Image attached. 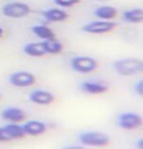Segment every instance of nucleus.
I'll list each match as a JSON object with an SVG mask.
<instances>
[{
	"label": "nucleus",
	"mask_w": 143,
	"mask_h": 149,
	"mask_svg": "<svg viewBox=\"0 0 143 149\" xmlns=\"http://www.w3.org/2000/svg\"><path fill=\"white\" fill-rule=\"evenodd\" d=\"M53 2L60 8H70L77 5L80 0H53Z\"/></svg>",
	"instance_id": "obj_19"
},
{
	"label": "nucleus",
	"mask_w": 143,
	"mask_h": 149,
	"mask_svg": "<svg viewBox=\"0 0 143 149\" xmlns=\"http://www.w3.org/2000/svg\"><path fill=\"white\" fill-rule=\"evenodd\" d=\"M80 143L92 147H104L110 142V137L100 132H86L78 136Z\"/></svg>",
	"instance_id": "obj_4"
},
{
	"label": "nucleus",
	"mask_w": 143,
	"mask_h": 149,
	"mask_svg": "<svg viewBox=\"0 0 143 149\" xmlns=\"http://www.w3.org/2000/svg\"><path fill=\"white\" fill-rule=\"evenodd\" d=\"M23 51L27 56L32 58H41L46 55L42 42H30L24 46Z\"/></svg>",
	"instance_id": "obj_14"
},
{
	"label": "nucleus",
	"mask_w": 143,
	"mask_h": 149,
	"mask_svg": "<svg viewBox=\"0 0 143 149\" xmlns=\"http://www.w3.org/2000/svg\"><path fill=\"white\" fill-rule=\"evenodd\" d=\"M117 27V24L113 21H93L85 24L82 26V31L89 34H105L111 32Z\"/></svg>",
	"instance_id": "obj_5"
},
{
	"label": "nucleus",
	"mask_w": 143,
	"mask_h": 149,
	"mask_svg": "<svg viewBox=\"0 0 143 149\" xmlns=\"http://www.w3.org/2000/svg\"><path fill=\"white\" fill-rule=\"evenodd\" d=\"M3 34H4V30H3V29H2L1 26H0V38L3 36Z\"/></svg>",
	"instance_id": "obj_24"
},
{
	"label": "nucleus",
	"mask_w": 143,
	"mask_h": 149,
	"mask_svg": "<svg viewBox=\"0 0 143 149\" xmlns=\"http://www.w3.org/2000/svg\"><path fill=\"white\" fill-rule=\"evenodd\" d=\"M0 98H1V95H0Z\"/></svg>",
	"instance_id": "obj_25"
},
{
	"label": "nucleus",
	"mask_w": 143,
	"mask_h": 149,
	"mask_svg": "<svg viewBox=\"0 0 143 149\" xmlns=\"http://www.w3.org/2000/svg\"><path fill=\"white\" fill-rule=\"evenodd\" d=\"M7 134H9L11 140L13 139H21L25 137L26 134L24 132L23 126H20L17 123H10L8 125L4 126Z\"/></svg>",
	"instance_id": "obj_18"
},
{
	"label": "nucleus",
	"mask_w": 143,
	"mask_h": 149,
	"mask_svg": "<svg viewBox=\"0 0 143 149\" xmlns=\"http://www.w3.org/2000/svg\"><path fill=\"white\" fill-rule=\"evenodd\" d=\"M43 18L49 22H65L69 18V14L61 8H50L42 12Z\"/></svg>",
	"instance_id": "obj_12"
},
{
	"label": "nucleus",
	"mask_w": 143,
	"mask_h": 149,
	"mask_svg": "<svg viewBox=\"0 0 143 149\" xmlns=\"http://www.w3.org/2000/svg\"><path fill=\"white\" fill-rule=\"evenodd\" d=\"M114 69L120 76L130 77L143 71V61L137 58H125L114 63Z\"/></svg>",
	"instance_id": "obj_1"
},
{
	"label": "nucleus",
	"mask_w": 143,
	"mask_h": 149,
	"mask_svg": "<svg viewBox=\"0 0 143 149\" xmlns=\"http://www.w3.org/2000/svg\"><path fill=\"white\" fill-rule=\"evenodd\" d=\"M30 100L38 105H49L54 102L55 97L52 93L45 90H35L29 95Z\"/></svg>",
	"instance_id": "obj_8"
},
{
	"label": "nucleus",
	"mask_w": 143,
	"mask_h": 149,
	"mask_svg": "<svg viewBox=\"0 0 143 149\" xmlns=\"http://www.w3.org/2000/svg\"><path fill=\"white\" fill-rule=\"evenodd\" d=\"M71 67L75 72L87 74L96 70L98 67V61L88 56H78L71 60Z\"/></svg>",
	"instance_id": "obj_3"
},
{
	"label": "nucleus",
	"mask_w": 143,
	"mask_h": 149,
	"mask_svg": "<svg viewBox=\"0 0 143 149\" xmlns=\"http://www.w3.org/2000/svg\"><path fill=\"white\" fill-rule=\"evenodd\" d=\"M1 117L10 123H21L26 120L27 114L23 109L18 107H8L1 112Z\"/></svg>",
	"instance_id": "obj_9"
},
{
	"label": "nucleus",
	"mask_w": 143,
	"mask_h": 149,
	"mask_svg": "<svg viewBox=\"0 0 143 149\" xmlns=\"http://www.w3.org/2000/svg\"><path fill=\"white\" fill-rule=\"evenodd\" d=\"M11 139L9 134H7L6 130L4 127H0V142H5V141H10Z\"/></svg>",
	"instance_id": "obj_20"
},
{
	"label": "nucleus",
	"mask_w": 143,
	"mask_h": 149,
	"mask_svg": "<svg viewBox=\"0 0 143 149\" xmlns=\"http://www.w3.org/2000/svg\"><path fill=\"white\" fill-rule=\"evenodd\" d=\"M123 19L128 24H140L143 22V10L141 8H133L123 13Z\"/></svg>",
	"instance_id": "obj_17"
},
{
	"label": "nucleus",
	"mask_w": 143,
	"mask_h": 149,
	"mask_svg": "<svg viewBox=\"0 0 143 149\" xmlns=\"http://www.w3.org/2000/svg\"><path fill=\"white\" fill-rule=\"evenodd\" d=\"M80 89L82 92L89 95H101L108 91V86L103 82L85 81L80 84Z\"/></svg>",
	"instance_id": "obj_11"
},
{
	"label": "nucleus",
	"mask_w": 143,
	"mask_h": 149,
	"mask_svg": "<svg viewBox=\"0 0 143 149\" xmlns=\"http://www.w3.org/2000/svg\"><path fill=\"white\" fill-rule=\"evenodd\" d=\"M118 15V9L110 5H103L94 10V16L103 21H112Z\"/></svg>",
	"instance_id": "obj_13"
},
{
	"label": "nucleus",
	"mask_w": 143,
	"mask_h": 149,
	"mask_svg": "<svg viewBox=\"0 0 143 149\" xmlns=\"http://www.w3.org/2000/svg\"><path fill=\"white\" fill-rule=\"evenodd\" d=\"M134 92L138 95H140V97L143 95V81L142 80L138 81V82L134 85Z\"/></svg>",
	"instance_id": "obj_21"
},
{
	"label": "nucleus",
	"mask_w": 143,
	"mask_h": 149,
	"mask_svg": "<svg viewBox=\"0 0 143 149\" xmlns=\"http://www.w3.org/2000/svg\"><path fill=\"white\" fill-rule=\"evenodd\" d=\"M36 78L29 71H17L9 76V83L18 88H27L35 83Z\"/></svg>",
	"instance_id": "obj_7"
},
{
	"label": "nucleus",
	"mask_w": 143,
	"mask_h": 149,
	"mask_svg": "<svg viewBox=\"0 0 143 149\" xmlns=\"http://www.w3.org/2000/svg\"><path fill=\"white\" fill-rule=\"evenodd\" d=\"M25 134L30 136H37L44 134L47 130L46 124H44L41 121L37 120H30L23 126Z\"/></svg>",
	"instance_id": "obj_10"
},
{
	"label": "nucleus",
	"mask_w": 143,
	"mask_h": 149,
	"mask_svg": "<svg viewBox=\"0 0 143 149\" xmlns=\"http://www.w3.org/2000/svg\"><path fill=\"white\" fill-rule=\"evenodd\" d=\"M137 146H138L139 149H143V140L142 139H140L138 141V143H137Z\"/></svg>",
	"instance_id": "obj_23"
},
{
	"label": "nucleus",
	"mask_w": 143,
	"mask_h": 149,
	"mask_svg": "<svg viewBox=\"0 0 143 149\" xmlns=\"http://www.w3.org/2000/svg\"><path fill=\"white\" fill-rule=\"evenodd\" d=\"M2 15L10 19H22L32 13V8L29 4L20 1H14L5 4L1 9Z\"/></svg>",
	"instance_id": "obj_2"
},
{
	"label": "nucleus",
	"mask_w": 143,
	"mask_h": 149,
	"mask_svg": "<svg viewBox=\"0 0 143 149\" xmlns=\"http://www.w3.org/2000/svg\"><path fill=\"white\" fill-rule=\"evenodd\" d=\"M63 149H85V148L82 147V146H67V147Z\"/></svg>",
	"instance_id": "obj_22"
},
{
	"label": "nucleus",
	"mask_w": 143,
	"mask_h": 149,
	"mask_svg": "<svg viewBox=\"0 0 143 149\" xmlns=\"http://www.w3.org/2000/svg\"><path fill=\"white\" fill-rule=\"evenodd\" d=\"M46 55H59L63 52V44L57 38H51L42 42Z\"/></svg>",
	"instance_id": "obj_15"
},
{
	"label": "nucleus",
	"mask_w": 143,
	"mask_h": 149,
	"mask_svg": "<svg viewBox=\"0 0 143 149\" xmlns=\"http://www.w3.org/2000/svg\"><path fill=\"white\" fill-rule=\"evenodd\" d=\"M30 30L35 34L36 37L42 40H48V39L56 37L54 31L49 26H45V24H35V26H32Z\"/></svg>",
	"instance_id": "obj_16"
},
{
	"label": "nucleus",
	"mask_w": 143,
	"mask_h": 149,
	"mask_svg": "<svg viewBox=\"0 0 143 149\" xmlns=\"http://www.w3.org/2000/svg\"><path fill=\"white\" fill-rule=\"evenodd\" d=\"M118 124L123 130H136L142 126V117L134 112H125L119 116Z\"/></svg>",
	"instance_id": "obj_6"
}]
</instances>
